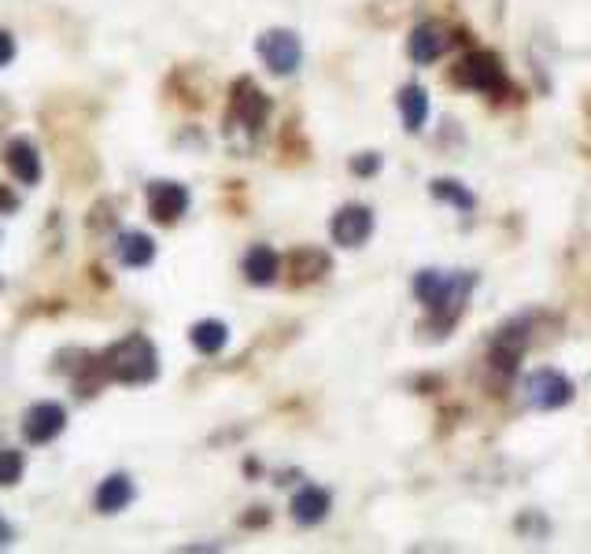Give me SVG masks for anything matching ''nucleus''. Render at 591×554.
<instances>
[{"label":"nucleus","instance_id":"b1692460","mask_svg":"<svg viewBox=\"0 0 591 554\" xmlns=\"http://www.w3.org/2000/svg\"><path fill=\"white\" fill-rule=\"evenodd\" d=\"M0 207H4V211H15V207H19V200H15L8 189H0Z\"/></svg>","mask_w":591,"mask_h":554},{"label":"nucleus","instance_id":"4468645a","mask_svg":"<svg viewBox=\"0 0 591 554\" xmlns=\"http://www.w3.org/2000/svg\"><path fill=\"white\" fill-rule=\"evenodd\" d=\"M278 270H281V259L274 255V248H266V244H255L252 252L244 255V277H248L252 285H274V281H278Z\"/></svg>","mask_w":591,"mask_h":554},{"label":"nucleus","instance_id":"ddd939ff","mask_svg":"<svg viewBox=\"0 0 591 554\" xmlns=\"http://www.w3.org/2000/svg\"><path fill=\"white\" fill-rule=\"evenodd\" d=\"M233 111H237V119H244V126H263L266 111H270V100H266L252 82H241L233 89Z\"/></svg>","mask_w":591,"mask_h":554},{"label":"nucleus","instance_id":"412c9836","mask_svg":"<svg viewBox=\"0 0 591 554\" xmlns=\"http://www.w3.org/2000/svg\"><path fill=\"white\" fill-rule=\"evenodd\" d=\"M15 60V37L8 30H0V67H8Z\"/></svg>","mask_w":591,"mask_h":554},{"label":"nucleus","instance_id":"423d86ee","mask_svg":"<svg viewBox=\"0 0 591 554\" xmlns=\"http://www.w3.org/2000/svg\"><path fill=\"white\" fill-rule=\"evenodd\" d=\"M185 207H189V189L178 185V181H152L148 185V211L156 222L170 226V222H178L185 215Z\"/></svg>","mask_w":591,"mask_h":554},{"label":"nucleus","instance_id":"20e7f679","mask_svg":"<svg viewBox=\"0 0 591 554\" xmlns=\"http://www.w3.org/2000/svg\"><path fill=\"white\" fill-rule=\"evenodd\" d=\"M67 429V410L60 407V403H52V399H45V403H34V407L23 414V436L26 444H52L56 436Z\"/></svg>","mask_w":591,"mask_h":554},{"label":"nucleus","instance_id":"f257e3e1","mask_svg":"<svg viewBox=\"0 0 591 554\" xmlns=\"http://www.w3.org/2000/svg\"><path fill=\"white\" fill-rule=\"evenodd\" d=\"M100 370H104V377L122 381V385H148L159 374L156 344L148 337H141V333H130L126 340H119V344H111L104 351Z\"/></svg>","mask_w":591,"mask_h":554},{"label":"nucleus","instance_id":"5701e85b","mask_svg":"<svg viewBox=\"0 0 591 554\" xmlns=\"http://www.w3.org/2000/svg\"><path fill=\"white\" fill-rule=\"evenodd\" d=\"M15 540V532H12V525L0 518V547H8V543Z\"/></svg>","mask_w":591,"mask_h":554},{"label":"nucleus","instance_id":"aec40b11","mask_svg":"<svg viewBox=\"0 0 591 554\" xmlns=\"http://www.w3.org/2000/svg\"><path fill=\"white\" fill-rule=\"evenodd\" d=\"M433 196H440V200H447V204L462 207V211H473V196L462 189L459 181H447V178L433 181Z\"/></svg>","mask_w":591,"mask_h":554},{"label":"nucleus","instance_id":"f3484780","mask_svg":"<svg viewBox=\"0 0 591 554\" xmlns=\"http://www.w3.org/2000/svg\"><path fill=\"white\" fill-rule=\"evenodd\" d=\"M399 108H403V122H407V130L418 133L425 126V115H429V93H425L422 85H407V89H403V97H399Z\"/></svg>","mask_w":591,"mask_h":554},{"label":"nucleus","instance_id":"f8f14e48","mask_svg":"<svg viewBox=\"0 0 591 554\" xmlns=\"http://www.w3.org/2000/svg\"><path fill=\"white\" fill-rule=\"evenodd\" d=\"M447 30L444 26H436V23H425V26H418L411 34V56L418 63H433V60H440L447 52Z\"/></svg>","mask_w":591,"mask_h":554},{"label":"nucleus","instance_id":"dca6fc26","mask_svg":"<svg viewBox=\"0 0 591 554\" xmlns=\"http://www.w3.org/2000/svg\"><path fill=\"white\" fill-rule=\"evenodd\" d=\"M189 340H193V348L200 351V355H218V351L226 348V340H230V329H226V322L207 318V322H196Z\"/></svg>","mask_w":591,"mask_h":554},{"label":"nucleus","instance_id":"2eb2a0df","mask_svg":"<svg viewBox=\"0 0 591 554\" xmlns=\"http://www.w3.org/2000/svg\"><path fill=\"white\" fill-rule=\"evenodd\" d=\"M326 514H329V495L322 488L307 484V488L296 492V499H292V518L300 521V525H318Z\"/></svg>","mask_w":591,"mask_h":554},{"label":"nucleus","instance_id":"a211bd4d","mask_svg":"<svg viewBox=\"0 0 591 554\" xmlns=\"http://www.w3.org/2000/svg\"><path fill=\"white\" fill-rule=\"evenodd\" d=\"M329 270V259L326 252H314V248H303V252L292 255V274H296V281H318V277Z\"/></svg>","mask_w":591,"mask_h":554},{"label":"nucleus","instance_id":"4be33fe9","mask_svg":"<svg viewBox=\"0 0 591 554\" xmlns=\"http://www.w3.org/2000/svg\"><path fill=\"white\" fill-rule=\"evenodd\" d=\"M377 167H381V159L377 156H366V159H351V170H355V174H377Z\"/></svg>","mask_w":591,"mask_h":554},{"label":"nucleus","instance_id":"0eeeda50","mask_svg":"<svg viewBox=\"0 0 591 554\" xmlns=\"http://www.w3.org/2000/svg\"><path fill=\"white\" fill-rule=\"evenodd\" d=\"M4 167L12 170V178L19 185H37L41 181V152L30 137H15L4 148Z\"/></svg>","mask_w":591,"mask_h":554},{"label":"nucleus","instance_id":"7ed1b4c3","mask_svg":"<svg viewBox=\"0 0 591 554\" xmlns=\"http://www.w3.org/2000/svg\"><path fill=\"white\" fill-rule=\"evenodd\" d=\"M451 78L466 89H477V93H503L507 89V78H503V67L495 60L492 52H470L466 60L451 71Z\"/></svg>","mask_w":591,"mask_h":554},{"label":"nucleus","instance_id":"6e6552de","mask_svg":"<svg viewBox=\"0 0 591 554\" xmlns=\"http://www.w3.org/2000/svg\"><path fill=\"white\" fill-rule=\"evenodd\" d=\"M525 392H529L532 407H540V410L566 407L569 396H573L569 381L562 374H555V370H540V374H532L529 385H525Z\"/></svg>","mask_w":591,"mask_h":554},{"label":"nucleus","instance_id":"9d476101","mask_svg":"<svg viewBox=\"0 0 591 554\" xmlns=\"http://www.w3.org/2000/svg\"><path fill=\"white\" fill-rule=\"evenodd\" d=\"M115 255H119L122 266H133V270H141L156 259V241L148 237V233H137V229H126L115 237Z\"/></svg>","mask_w":591,"mask_h":554},{"label":"nucleus","instance_id":"f03ea898","mask_svg":"<svg viewBox=\"0 0 591 554\" xmlns=\"http://www.w3.org/2000/svg\"><path fill=\"white\" fill-rule=\"evenodd\" d=\"M470 289H473V277H455V274L447 277V274H436V270H422V274L414 277V292L429 307L436 326H451L459 318Z\"/></svg>","mask_w":591,"mask_h":554},{"label":"nucleus","instance_id":"6ab92c4d","mask_svg":"<svg viewBox=\"0 0 591 554\" xmlns=\"http://www.w3.org/2000/svg\"><path fill=\"white\" fill-rule=\"evenodd\" d=\"M26 462L15 447H0V488H12V484L23 481Z\"/></svg>","mask_w":591,"mask_h":554},{"label":"nucleus","instance_id":"1a4fd4ad","mask_svg":"<svg viewBox=\"0 0 591 554\" xmlns=\"http://www.w3.org/2000/svg\"><path fill=\"white\" fill-rule=\"evenodd\" d=\"M370 233H374V215H370V207L348 204L337 218H333V241H337L340 248H359Z\"/></svg>","mask_w":591,"mask_h":554},{"label":"nucleus","instance_id":"39448f33","mask_svg":"<svg viewBox=\"0 0 591 554\" xmlns=\"http://www.w3.org/2000/svg\"><path fill=\"white\" fill-rule=\"evenodd\" d=\"M259 56H263V63L274 74H292L300 67V56H303L300 37L292 34V30H266L259 37Z\"/></svg>","mask_w":591,"mask_h":554},{"label":"nucleus","instance_id":"9b49d317","mask_svg":"<svg viewBox=\"0 0 591 554\" xmlns=\"http://www.w3.org/2000/svg\"><path fill=\"white\" fill-rule=\"evenodd\" d=\"M133 503V481L126 473H111L97 488V510L100 514H119Z\"/></svg>","mask_w":591,"mask_h":554}]
</instances>
